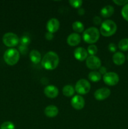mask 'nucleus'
<instances>
[{
    "label": "nucleus",
    "instance_id": "f257e3e1",
    "mask_svg": "<svg viewBox=\"0 0 128 129\" xmlns=\"http://www.w3.org/2000/svg\"><path fill=\"white\" fill-rule=\"evenodd\" d=\"M60 59L56 53L50 51L46 53L41 59V65L47 70H53L58 66Z\"/></svg>",
    "mask_w": 128,
    "mask_h": 129
},
{
    "label": "nucleus",
    "instance_id": "f03ea898",
    "mask_svg": "<svg viewBox=\"0 0 128 129\" xmlns=\"http://www.w3.org/2000/svg\"><path fill=\"white\" fill-rule=\"evenodd\" d=\"M117 25L111 20H106L102 23L100 28V34L104 37H110L117 31Z\"/></svg>",
    "mask_w": 128,
    "mask_h": 129
},
{
    "label": "nucleus",
    "instance_id": "7ed1b4c3",
    "mask_svg": "<svg viewBox=\"0 0 128 129\" xmlns=\"http://www.w3.org/2000/svg\"><path fill=\"white\" fill-rule=\"evenodd\" d=\"M83 39L87 44H93L97 42L100 37V31L96 27L92 26L84 31Z\"/></svg>",
    "mask_w": 128,
    "mask_h": 129
},
{
    "label": "nucleus",
    "instance_id": "20e7f679",
    "mask_svg": "<svg viewBox=\"0 0 128 129\" xmlns=\"http://www.w3.org/2000/svg\"><path fill=\"white\" fill-rule=\"evenodd\" d=\"M3 57L6 64L9 66H14L20 60V52L17 49L11 48L5 51Z\"/></svg>",
    "mask_w": 128,
    "mask_h": 129
},
{
    "label": "nucleus",
    "instance_id": "39448f33",
    "mask_svg": "<svg viewBox=\"0 0 128 129\" xmlns=\"http://www.w3.org/2000/svg\"><path fill=\"white\" fill-rule=\"evenodd\" d=\"M3 42L6 46L13 47L16 46L19 44L20 39L16 34L12 32H8L3 35Z\"/></svg>",
    "mask_w": 128,
    "mask_h": 129
},
{
    "label": "nucleus",
    "instance_id": "423d86ee",
    "mask_svg": "<svg viewBox=\"0 0 128 129\" xmlns=\"http://www.w3.org/2000/svg\"><path fill=\"white\" fill-rule=\"evenodd\" d=\"M90 83L85 79H80L75 84V90L79 94H85L90 90Z\"/></svg>",
    "mask_w": 128,
    "mask_h": 129
},
{
    "label": "nucleus",
    "instance_id": "0eeeda50",
    "mask_svg": "<svg viewBox=\"0 0 128 129\" xmlns=\"http://www.w3.org/2000/svg\"><path fill=\"white\" fill-rule=\"evenodd\" d=\"M103 81L109 86H115L119 83V77L117 73L114 72H109L103 75Z\"/></svg>",
    "mask_w": 128,
    "mask_h": 129
},
{
    "label": "nucleus",
    "instance_id": "6e6552de",
    "mask_svg": "<svg viewBox=\"0 0 128 129\" xmlns=\"http://www.w3.org/2000/svg\"><path fill=\"white\" fill-rule=\"evenodd\" d=\"M86 66L91 70H96L101 67V60L95 55H90L86 59Z\"/></svg>",
    "mask_w": 128,
    "mask_h": 129
},
{
    "label": "nucleus",
    "instance_id": "1a4fd4ad",
    "mask_svg": "<svg viewBox=\"0 0 128 129\" xmlns=\"http://www.w3.org/2000/svg\"><path fill=\"white\" fill-rule=\"evenodd\" d=\"M110 95V90L107 88H101L97 89L94 93V97L97 100L102 101Z\"/></svg>",
    "mask_w": 128,
    "mask_h": 129
},
{
    "label": "nucleus",
    "instance_id": "9d476101",
    "mask_svg": "<svg viewBox=\"0 0 128 129\" xmlns=\"http://www.w3.org/2000/svg\"><path fill=\"white\" fill-rule=\"evenodd\" d=\"M71 105L74 109L80 110L85 106V100L82 96L75 95L72 98Z\"/></svg>",
    "mask_w": 128,
    "mask_h": 129
},
{
    "label": "nucleus",
    "instance_id": "9b49d317",
    "mask_svg": "<svg viewBox=\"0 0 128 129\" xmlns=\"http://www.w3.org/2000/svg\"><path fill=\"white\" fill-rule=\"evenodd\" d=\"M59 28H60V21L58 19L52 18L47 21L46 29L48 32L52 33V34L56 32L58 30Z\"/></svg>",
    "mask_w": 128,
    "mask_h": 129
},
{
    "label": "nucleus",
    "instance_id": "f8f14e48",
    "mask_svg": "<svg viewBox=\"0 0 128 129\" xmlns=\"http://www.w3.org/2000/svg\"><path fill=\"white\" fill-rule=\"evenodd\" d=\"M44 94L49 98H55L58 96V89L54 85H48L44 88Z\"/></svg>",
    "mask_w": 128,
    "mask_h": 129
},
{
    "label": "nucleus",
    "instance_id": "ddd939ff",
    "mask_svg": "<svg viewBox=\"0 0 128 129\" xmlns=\"http://www.w3.org/2000/svg\"><path fill=\"white\" fill-rule=\"evenodd\" d=\"M74 55L75 59L79 61H84L88 57L87 50L83 47H77L75 49Z\"/></svg>",
    "mask_w": 128,
    "mask_h": 129
},
{
    "label": "nucleus",
    "instance_id": "4468645a",
    "mask_svg": "<svg viewBox=\"0 0 128 129\" xmlns=\"http://www.w3.org/2000/svg\"><path fill=\"white\" fill-rule=\"evenodd\" d=\"M81 41V37L79 35V34L77 33H72L68 36L67 42V44L70 46L74 47L79 45Z\"/></svg>",
    "mask_w": 128,
    "mask_h": 129
},
{
    "label": "nucleus",
    "instance_id": "2eb2a0df",
    "mask_svg": "<svg viewBox=\"0 0 128 129\" xmlns=\"http://www.w3.org/2000/svg\"><path fill=\"white\" fill-rule=\"evenodd\" d=\"M58 108L55 105H48L44 110L45 115L49 118H54L58 114Z\"/></svg>",
    "mask_w": 128,
    "mask_h": 129
},
{
    "label": "nucleus",
    "instance_id": "dca6fc26",
    "mask_svg": "<svg viewBox=\"0 0 128 129\" xmlns=\"http://www.w3.org/2000/svg\"><path fill=\"white\" fill-rule=\"evenodd\" d=\"M113 62L117 66H120L125 62V57L121 52H117L112 56Z\"/></svg>",
    "mask_w": 128,
    "mask_h": 129
},
{
    "label": "nucleus",
    "instance_id": "f3484780",
    "mask_svg": "<svg viewBox=\"0 0 128 129\" xmlns=\"http://www.w3.org/2000/svg\"><path fill=\"white\" fill-rule=\"evenodd\" d=\"M30 59L33 63L34 64H38L40 61H41V53L37 50H32L30 52Z\"/></svg>",
    "mask_w": 128,
    "mask_h": 129
},
{
    "label": "nucleus",
    "instance_id": "a211bd4d",
    "mask_svg": "<svg viewBox=\"0 0 128 129\" xmlns=\"http://www.w3.org/2000/svg\"><path fill=\"white\" fill-rule=\"evenodd\" d=\"M114 13V8L110 5L104 6L100 10V15L104 18H109Z\"/></svg>",
    "mask_w": 128,
    "mask_h": 129
},
{
    "label": "nucleus",
    "instance_id": "6ab92c4d",
    "mask_svg": "<svg viewBox=\"0 0 128 129\" xmlns=\"http://www.w3.org/2000/svg\"><path fill=\"white\" fill-rule=\"evenodd\" d=\"M75 88L72 85H70V84L65 85L62 89L63 94L67 97L72 96L74 93H75Z\"/></svg>",
    "mask_w": 128,
    "mask_h": 129
},
{
    "label": "nucleus",
    "instance_id": "aec40b11",
    "mask_svg": "<svg viewBox=\"0 0 128 129\" xmlns=\"http://www.w3.org/2000/svg\"><path fill=\"white\" fill-rule=\"evenodd\" d=\"M89 80L92 82L99 81L102 78V74L99 72L95 71H92L90 73H89V76H88Z\"/></svg>",
    "mask_w": 128,
    "mask_h": 129
},
{
    "label": "nucleus",
    "instance_id": "412c9836",
    "mask_svg": "<svg viewBox=\"0 0 128 129\" xmlns=\"http://www.w3.org/2000/svg\"><path fill=\"white\" fill-rule=\"evenodd\" d=\"M72 28L77 34L82 33L84 30V25L79 21H75L72 23Z\"/></svg>",
    "mask_w": 128,
    "mask_h": 129
},
{
    "label": "nucleus",
    "instance_id": "4be33fe9",
    "mask_svg": "<svg viewBox=\"0 0 128 129\" xmlns=\"http://www.w3.org/2000/svg\"><path fill=\"white\" fill-rule=\"evenodd\" d=\"M118 47L122 51L128 50V39H122L119 41L118 44Z\"/></svg>",
    "mask_w": 128,
    "mask_h": 129
},
{
    "label": "nucleus",
    "instance_id": "5701e85b",
    "mask_svg": "<svg viewBox=\"0 0 128 129\" xmlns=\"http://www.w3.org/2000/svg\"><path fill=\"white\" fill-rule=\"evenodd\" d=\"M0 129H15V125L13 122L7 121L1 125Z\"/></svg>",
    "mask_w": 128,
    "mask_h": 129
},
{
    "label": "nucleus",
    "instance_id": "b1692460",
    "mask_svg": "<svg viewBox=\"0 0 128 129\" xmlns=\"http://www.w3.org/2000/svg\"><path fill=\"white\" fill-rule=\"evenodd\" d=\"M87 52L88 54H90V55H95L98 52V48L96 45L94 44H91L89 45L87 48Z\"/></svg>",
    "mask_w": 128,
    "mask_h": 129
},
{
    "label": "nucleus",
    "instance_id": "393cba45",
    "mask_svg": "<svg viewBox=\"0 0 128 129\" xmlns=\"http://www.w3.org/2000/svg\"><path fill=\"white\" fill-rule=\"evenodd\" d=\"M69 3L72 7L75 8H80L82 5L83 1L82 0H70Z\"/></svg>",
    "mask_w": 128,
    "mask_h": 129
},
{
    "label": "nucleus",
    "instance_id": "a878e982",
    "mask_svg": "<svg viewBox=\"0 0 128 129\" xmlns=\"http://www.w3.org/2000/svg\"><path fill=\"white\" fill-rule=\"evenodd\" d=\"M20 42L21 45L28 46L30 43V38L27 35H23L20 39Z\"/></svg>",
    "mask_w": 128,
    "mask_h": 129
},
{
    "label": "nucleus",
    "instance_id": "bb28decb",
    "mask_svg": "<svg viewBox=\"0 0 128 129\" xmlns=\"http://www.w3.org/2000/svg\"><path fill=\"white\" fill-rule=\"evenodd\" d=\"M121 15L124 19L128 21V3L123 6L121 10Z\"/></svg>",
    "mask_w": 128,
    "mask_h": 129
},
{
    "label": "nucleus",
    "instance_id": "cd10ccee",
    "mask_svg": "<svg viewBox=\"0 0 128 129\" xmlns=\"http://www.w3.org/2000/svg\"><path fill=\"white\" fill-rule=\"evenodd\" d=\"M113 3L119 6H124L128 3V0H113Z\"/></svg>",
    "mask_w": 128,
    "mask_h": 129
},
{
    "label": "nucleus",
    "instance_id": "c85d7f7f",
    "mask_svg": "<svg viewBox=\"0 0 128 129\" xmlns=\"http://www.w3.org/2000/svg\"><path fill=\"white\" fill-rule=\"evenodd\" d=\"M93 22L95 25H99L100 24H102V19L101 18L99 17V16H95L93 19Z\"/></svg>",
    "mask_w": 128,
    "mask_h": 129
},
{
    "label": "nucleus",
    "instance_id": "c756f323",
    "mask_svg": "<svg viewBox=\"0 0 128 129\" xmlns=\"http://www.w3.org/2000/svg\"><path fill=\"white\" fill-rule=\"evenodd\" d=\"M108 49L110 52H115L117 50V47L115 44H114V43H110L108 45Z\"/></svg>",
    "mask_w": 128,
    "mask_h": 129
},
{
    "label": "nucleus",
    "instance_id": "7c9ffc66",
    "mask_svg": "<svg viewBox=\"0 0 128 129\" xmlns=\"http://www.w3.org/2000/svg\"><path fill=\"white\" fill-rule=\"evenodd\" d=\"M19 51H20L22 54H26L28 51L27 46H25V45H21L20 47H19Z\"/></svg>",
    "mask_w": 128,
    "mask_h": 129
},
{
    "label": "nucleus",
    "instance_id": "2f4dec72",
    "mask_svg": "<svg viewBox=\"0 0 128 129\" xmlns=\"http://www.w3.org/2000/svg\"><path fill=\"white\" fill-rule=\"evenodd\" d=\"M54 36L53 35L52 33H50V32H46V34H45V38L47 40H51L53 39Z\"/></svg>",
    "mask_w": 128,
    "mask_h": 129
},
{
    "label": "nucleus",
    "instance_id": "473e14b6",
    "mask_svg": "<svg viewBox=\"0 0 128 129\" xmlns=\"http://www.w3.org/2000/svg\"><path fill=\"white\" fill-rule=\"evenodd\" d=\"M99 69H100V72H99V73H100L101 74H102L103 75H104V74L106 73L107 69L105 68H104V67H100Z\"/></svg>",
    "mask_w": 128,
    "mask_h": 129
},
{
    "label": "nucleus",
    "instance_id": "72a5a7b5",
    "mask_svg": "<svg viewBox=\"0 0 128 129\" xmlns=\"http://www.w3.org/2000/svg\"><path fill=\"white\" fill-rule=\"evenodd\" d=\"M78 13L79 14V15H84V14H85V10H84V8H79V10H78Z\"/></svg>",
    "mask_w": 128,
    "mask_h": 129
},
{
    "label": "nucleus",
    "instance_id": "f704fd0d",
    "mask_svg": "<svg viewBox=\"0 0 128 129\" xmlns=\"http://www.w3.org/2000/svg\"><path fill=\"white\" fill-rule=\"evenodd\" d=\"M127 60H128V54H127Z\"/></svg>",
    "mask_w": 128,
    "mask_h": 129
}]
</instances>
